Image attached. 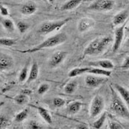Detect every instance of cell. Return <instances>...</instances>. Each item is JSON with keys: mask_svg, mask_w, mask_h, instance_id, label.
Here are the masks:
<instances>
[{"mask_svg": "<svg viewBox=\"0 0 129 129\" xmlns=\"http://www.w3.org/2000/svg\"><path fill=\"white\" fill-rule=\"evenodd\" d=\"M50 89V85L48 83H42L41 84L38 89V94L39 95H43L45 94L48 90Z\"/></svg>", "mask_w": 129, "mask_h": 129, "instance_id": "obj_33", "label": "cell"}, {"mask_svg": "<svg viewBox=\"0 0 129 129\" xmlns=\"http://www.w3.org/2000/svg\"><path fill=\"white\" fill-rule=\"evenodd\" d=\"M67 40V34L63 33H60L58 34H56L52 37H50L47 40H45L44 42L39 44L38 46L30 49L27 50H24V51H19L23 53H27V52H36L41 50L47 49V48H52L54 47H56L58 45H60L63 43H64Z\"/></svg>", "mask_w": 129, "mask_h": 129, "instance_id": "obj_2", "label": "cell"}, {"mask_svg": "<svg viewBox=\"0 0 129 129\" xmlns=\"http://www.w3.org/2000/svg\"><path fill=\"white\" fill-rule=\"evenodd\" d=\"M31 106L37 109L40 116L47 123H48L50 125L52 123V116L50 114V112L48 111V110H47L45 108L41 107V106H35L33 105H31Z\"/></svg>", "mask_w": 129, "mask_h": 129, "instance_id": "obj_16", "label": "cell"}, {"mask_svg": "<svg viewBox=\"0 0 129 129\" xmlns=\"http://www.w3.org/2000/svg\"><path fill=\"white\" fill-rule=\"evenodd\" d=\"M121 68L122 70H129V56H127L122 63Z\"/></svg>", "mask_w": 129, "mask_h": 129, "instance_id": "obj_35", "label": "cell"}, {"mask_svg": "<svg viewBox=\"0 0 129 129\" xmlns=\"http://www.w3.org/2000/svg\"><path fill=\"white\" fill-rule=\"evenodd\" d=\"M72 20L71 18H68L66 19L59 20V21H46L41 24L39 29L38 33L41 35H47L54 31L59 30L62 28L68 21Z\"/></svg>", "mask_w": 129, "mask_h": 129, "instance_id": "obj_4", "label": "cell"}, {"mask_svg": "<svg viewBox=\"0 0 129 129\" xmlns=\"http://www.w3.org/2000/svg\"><path fill=\"white\" fill-rule=\"evenodd\" d=\"M39 65L36 62H34L30 68V73L28 75V78L27 80V84H29L30 83H32L33 81L36 80L38 78L39 76Z\"/></svg>", "mask_w": 129, "mask_h": 129, "instance_id": "obj_17", "label": "cell"}, {"mask_svg": "<svg viewBox=\"0 0 129 129\" xmlns=\"http://www.w3.org/2000/svg\"><path fill=\"white\" fill-rule=\"evenodd\" d=\"M126 30H127V32H128V33H129V26L127 27V28H126Z\"/></svg>", "mask_w": 129, "mask_h": 129, "instance_id": "obj_41", "label": "cell"}, {"mask_svg": "<svg viewBox=\"0 0 129 129\" xmlns=\"http://www.w3.org/2000/svg\"><path fill=\"white\" fill-rule=\"evenodd\" d=\"M88 73H90L91 75H99V76H103L106 78L111 77V70H106L100 68H95V67H91L89 70Z\"/></svg>", "mask_w": 129, "mask_h": 129, "instance_id": "obj_18", "label": "cell"}, {"mask_svg": "<svg viewBox=\"0 0 129 129\" xmlns=\"http://www.w3.org/2000/svg\"><path fill=\"white\" fill-rule=\"evenodd\" d=\"M32 90L29 89H24L21 90V94H24V95H27V96H29L31 94H32Z\"/></svg>", "mask_w": 129, "mask_h": 129, "instance_id": "obj_37", "label": "cell"}, {"mask_svg": "<svg viewBox=\"0 0 129 129\" xmlns=\"http://www.w3.org/2000/svg\"><path fill=\"white\" fill-rule=\"evenodd\" d=\"M83 106V103L80 101H74L71 103L67 107V112L70 115H74L78 113Z\"/></svg>", "mask_w": 129, "mask_h": 129, "instance_id": "obj_19", "label": "cell"}, {"mask_svg": "<svg viewBox=\"0 0 129 129\" xmlns=\"http://www.w3.org/2000/svg\"><path fill=\"white\" fill-rule=\"evenodd\" d=\"M28 114H29V110L27 109L22 110L21 111H20L19 113H18L15 116L14 121L16 122H23L24 119L27 117Z\"/></svg>", "mask_w": 129, "mask_h": 129, "instance_id": "obj_25", "label": "cell"}, {"mask_svg": "<svg viewBox=\"0 0 129 129\" xmlns=\"http://www.w3.org/2000/svg\"><path fill=\"white\" fill-rule=\"evenodd\" d=\"M27 78H28V68L27 66H25L20 72L19 75V81L20 83H24L27 81Z\"/></svg>", "mask_w": 129, "mask_h": 129, "instance_id": "obj_28", "label": "cell"}, {"mask_svg": "<svg viewBox=\"0 0 129 129\" xmlns=\"http://www.w3.org/2000/svg\"><path fill=\"white\" fill-rule=\"evenodd\" d=\"M16 27H17V29L19 31L20 33L23 34L27 30L29 29L30 27V24H27V22L25 21H19L16 23Z\"/></svg>", "mask_w": 129, "mask_h": 129, "instance_id": "obj_29", "label": "cell"}, {"mask_svg": "<svg viewBox=\"0 0 129 129\" xmlns=\"http://www.w3.org/2000/svg\"><path fill=\"white\" fill-rule=\"evenodd\" d=\"M109 128L110 129H123L122 126L116 122H109Z\"/></svg>", "mask_w": 129, "mask_h": 129, "instance_id": "obj_34", "label": "cell"}, {"mask_svg": "<svg viewBox=\"0 0 129 129\" xmlns=\"http://www.w3.org/2000/svg\"><path fill=\"white\" fill-rule=\"evenodd\" d=\"M37 10V5L33 2H27L20 9V12L25 16H30L35 13Z\"/></svg>", "mask_w": 129, "mask_h": 129, "instance_id": "obj_13", "label": "cell"}, {"mask_svg": "<svg viewBox=\"0 0 129 129\" xmlns=\"http://www.w3.org/2000/svg\"><path fill=\"white\" fill-rule=\"evenodd\" d=\"M95 24V21L91 18L84 17L80 19L78 24V30L80 33H84L86 31L91 30Z\"/></svg>", "mask_w": 129, "mask_h": 129, "instance_id": "obj_11", "label": "cell"}, {"mask_svg": "<svg viewBox=\"0 0 129 129\" xmlns=\"http://www.w3.org/2000/svg\"><path fill=\"white\" fill-rule=\"evenodd\" d=\"M1 82H2V79L0 78V83H1Z\"/></svg>", "mask_w": 129, "mask_h": 129, "instance_id": "obj_42", "label": "cell"}, {"mask_svg": "<svg viewBox=\"0 0 129 129\" xmlns=\"http://www.w3.org/2000/svg\"><path fill=\"white\" fill-rule=\"evenodd\" d=\"M4 104H5V103H4L3 101H2V102H0V108H1V107H2V106L4 105Z\"/></svg>", "mask_w": 129, "mask_h": 129, "instance_id": "obj_39", "label": "cell"}, {"mask_svg": "<svg viewBox=\"0 0 129 129\" xmlns=\"http://www.w3.org/2000/svg\"><path fill=\"white\" fill-rule=\"evenodd\" d=\"M106 80L107 79L104 77H98L94 75H89L85 78L86 84L91 88H98L100 85L103 84Z\"/></svg>", "mask_w": 129, "mask_h": 129, "instance_id": "obj_10", "label": "cell"}, {"mask_svg": "<svg viewBox=\"0 0 129 129\" xmlns=\"http://www.w3.org/2000/svg\"><path fill=\"white\" fill-rule=\"evenodd\" d=\"M91 67H84V68H75L73 70H70V72L68 73V76L70 78H75L78 75H83L84 73H86L89 72Z\"/></svg>", "mask_w": 129, "mask_h": 129, "instance_id": "obj_21", "label": "cell"}, {"mask_svg": "<svg viewBox=\"0 0 129 129\" xmlns=\"http://www.w3.org/2000/svg\"><path fill=\"white\" fill-rule=\"evenodd\" d=\"M115 5V2L113 0H96L92 2L87 9L92 11L106 12L112 10Z\"/></svg>", "mask_w": 129, "mask_h": 129, "instance_id": "obj_5", "label": "cell"}, {"mask_svg": "<svg viewBox=\"0 0 129 129\" xmlns=\"http://www.w3.org/2000/svg\"><path fill=\"white\" fill-rule=\"evenodd\" d=\"M13 100L19 105H24L27 103V102L28 101V96L20 93L19 94L13 98Z\"/></svg>", "mask_w": 129, "mask_h": 129, "instance_id": "obj_27", "label": "cell"}, {"mask_svg": "<svg viewBox=\"0 0 129 129\" xmlns=\"http://www.w3.org/2000/svg\"><path fill=\"white\" fill-rule=\"evenodd\" d=\"M111 93H112V100L110 106L111 111L119 117L129 121V109H128L126 104L123 102L122 100H121V98L118 96V94L112 88H111Z\"/></svg>", "mask_w": 129, "mask_h": 129, "instance_id": "obj_3", "label": "cell"}, {"mask_svg": "<svg viewBox=\"0 0 129 129\" xmlns=\"http://www.w3.org/2000/svg\"><path fill=\"white\" fill-rule=\"evenodd\" d=\"M82 3L81 0H70L67 1L61 7V10H71L76 8Z\"/></svg>", "mask_w": 129, "mask_h": 129, "instance_id": "obj_20", "label": "cell"}, {"mask_svg": "<svg viewBox=\"0 0 129 129\" xmlns=\"http://www.w3.org/2000/svg\"><path fill=\"white\" fill-rule=\"evenodd\" d=\"M0 13L2 16H8L9 15L8 9L3 5H0Z\"/></svg>", "mask_w": 129, "mask_h": 129, "instance_id": "obj_36", "label": "cell"}, {"mask_svg": "<svg viewBox=\"0 0 129 129\" xmlns=\"http://www.w3.org/2000/svg\"><path fill=\"white\" fill-rule=\"evenodd\" d=\"M91 67H95V68H100L103 70H111L114 68V63L110 60H100L97 61H93L89 63Z\"/></svg>", "mask_w": 129, "mask_h": 129, "instance_id": "obj_12", "label": "cell"}, {"mask_svg": "<svg viewBox=\"0 0 129 129\" xmlns=\"http://www.w3.org/2000/svg\"><path fill=\"white\" fill-rule=\"evenodd\" d=\"M26 129H45V128L36 120H30L26 124Z\"/></svg>", "mask_w": 129, "mask_h": 129, "instance_id": "obj_26", "label": "cell"}, {"mask_svg": "<svg viewBox=\"0 0 129 129\" xmlns=\"http://www.w3.org/2000/svg\"><path fill=\"white\" fill-rule=\"evenodd\" d=\"M106 117H107L106 113H103V114L100 116V117H99L96 121H94V122H93L92 126H93L95 129L101 128L103 127V125H104V123H105V121H106Z\"/></svg>", "mask_w": 129, "mask_h": 129, "instance_id": "obj_24", "label": "cell"}, {"mask_svg": "<svg viewBox=\"0 0 129 129\" xmlns=\"http://www.w3.org/2000/svg\"><path fill=\"white\" fill-rule=\"evenodd\" d=\"M105 107V100L101 95H96L90 105V116L91 117H96L102 113Z\"/></svg>", "mask_w": 129, "mask_h": 129, "instance_id": "obj_6", "label": "cell"}, {"mask_svg": "<svg viewBox=\"0 0 129 129\" xmlns=\"http://www.w3.org/2000/svg\"><path fill=\"white\" fill-rule=\"evenodd\" d=\"M128 17V10H122L121 12L116 14L113 18V24L114 26H119L120 24H124V22L127 20Z\"/></svg>", "mask_w": 129, "mask_h": 129, "instance_id": "obj_15", "label": "cell"}, {"mask_svg": "<svg viewBox=\"0 0 129 129\" xmlns=\"http://www.w3.org/2000/svg\"><path fill=\"white\" fill-rule=\"evenodd\" d=\"M78 82L76 80L70 81L64 87V91L67 94H73L78 87Z\"/></svg>", "mask_w": 129, "mask_h": 129, "instance_id": "obj_23", "label": "cell"}, {"mask_svg": "<svg viewBox=\"0 0 129 129\" xmlns=\"http://www.w3.org/2000/svg\"><path fill=\"white\" fill-rule=\"evenodd\" d=\"M10 125V120L4 114H0V129H5Z\"/></svg>", "mask_w": 129, "mask_h": 129, "instance_id": "obj_31", "label": "cell"}, {"mask_svg": "<svg viewBox=\"0 0 129 129\" xmlns=\"http://www.w3.org/2000/svg\"><path fill=\"white\" fill-rule=\"evenodd\" d=\"M124 33H125L124 25L116 28V30L114 31V45L112 47V50L114 52H116L120 48L122 40H123V37H124Z\"/></svg>", "mask_w": 129, "mask_h": 129, "instance_id": "obj_9", "label": "cell"}, {"mask_svg": "<svg viewBox=\"0 0 129 129\" xmlns=\"http://www.w3.org/2000/svg\"><path fill=\"white\" fill-rule=\"evenodd\" d=\"M67 56V52L65 51H58L55 52L49 60V67L53 69L58 67L60 64L63 63V61Z\"/></svg>", "mask_w": 129, "mask_h": 129, "instance_id": "obj_7", "label": "cell"}, {"mask_svg": "<svg viewBox=\"0 0 129 129\" xmlns=\"http://www.w3.org/2000/svg\"><path fill=\"white\" fill-rule=\"evenodd\" d=\"M15 129H16V128H15Z\"/></svg>", "mask_w": 129, "mask_h": 129, "instance_id": "obj_43", "label": "cell"}, {"mask_svg": "<svg viewBox=\"0 0 129 129\" xmlns=\"http://www.w3.org/2000/svg\"><path fill=\"white\" fill-rule=\"evenodd\" d=\"M66 100L63 99V98H61L59 97H57V98H55L53 100H52V103H53V106L56 108H61L63 107V106H65L66 104Z\"/></svg>", "mask_w": 129, "mask_h": 129, "instance_id": "obj_32", "label": "cell"}, {"mask_svg": "<svg viewBox=\"0 0 129 129\" xmlns=\"http://www.w3.org/2000/svg\"><path fill=\"white\" fill-rule=\"evenodd\" d=\"M16 44V40L8 38H0V45L5 47H12Z\"/></svg>", "mask_w": 129, "mask_h": 129, "instance_id": "obj_30", "label": "cell"}, {"mask_svg": "<svg viewBox=\"0 0 129 129\" xmlns=\"http://www.w3.org/2000/svg\"><path fill=\"white\" fill-rule=\"evenodd\" d=\"M114 89H116L117 92L119 94V96L121 97L122 100H123V102L129 106V91L126 88H125L124 86L115 83L114 85Z\"/></svg>", "mask_w": 129, "mask_h": 129, "instance_id": "obj_14", "label": "cell"}, {"mask_svg": "<svg viewBox=\"0 0 129 129\" xmlns=\"http://www.w3.org/2000/svg\"><path fill=\"white\" fill-rule=\"evenodd\" d=\"M75 129H89V128L84 123H80L76 126Z\"/></svg>", "mask_w": 129, "mask_h": 129, "instance_id": "obj_38", "label": "cell"}, {"mask_svg": "<svg viewBox=\"0 0 129 129\" xmlns=\"http://www.w3.org/2000/svg\"><path fill=\"white\" fill-rule=\"evenodd\" d=\"M127 45L129 46V37H128V40H127Z\"/></svg>", "mask_w": 129, "mask_h": 129, "instance_id": "obj_40", "label": "cell"}, {"mask_svg": "<svg viewBox=\"0 0 129 129\" xmlns=\"http://www.w3.org/2000/svg\"><path fill=\"white\" fill-rule=\"evenodd\" d=\"M14 60L10 55L0 52V71H6L13 68Z\"/></svg>", "mask_w": 129, "mask_h": 129, "instance_id": "obj_8", "label": "cell"}, {"mask_svg": "<svg viewBox=\"0 0 129 129\" xmlns=\"http://www.w3.org/2000/svg\"><path fill=\"white\" fill-rule=\"evenodd\" d=\"M111 37H103L94 39L86 47L83 52V57L87 55H98L102 54L111 42Z\"/></svg>", "mask_w": 129, "mask_h": 129, "instance_id": "obj_1", "label": "cell"}, {"mask_svg": "<svg viewBox=\"0 0 129 129\" xmlns=\"http://www.w3.org/2000/svg\"><path fill=\"white\" fill-rule=\"evenodd\" d=\"M2 24L3 27L9 33H13L15 31L14 23L10 19H4L2 20Z\"/></svg>", "mask_w": 129, "mask_h": 129, "instance_id": "obj_22", "label": "cell"}]
</instances>
